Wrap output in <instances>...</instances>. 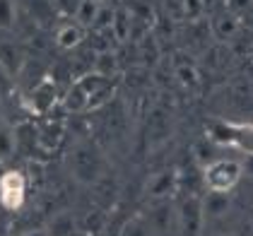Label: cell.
I'll list each match as a JSON object with an SVG mask.
<instances>
[{
	"label": "cell",
	"instance_id": "e0dca14e",
	"mask_svg": "<svg viewBox=\"0 0 253 236\" xmlns=\"http://www.w3.org/2000/svg\"><path fill=\"white\" fill-rule=\"evenodd\" d=\"M176 78H178V82H181L183 87H188V89H193V87L200 84L198 70H195L193 65H178V68H176Z\"/></svg>",
	"mask_w": 253,
	"mask_h": 236
},
{
	"label": "cell",
	"instance_id": "ffe728a7",
	"mask_svg": "<svg viewBox=\"0 0 253 236\" xmlns=\"http://www.w3.org/2000/svg\"><path fill=\"white\" fill-rule=\"evenodd\" d=\"M7 150H10V135L7 133H0V152L5 155Z\"/></svg>",
	"mask_w": 253,
	"mask_h": 236
},
{
	"label": "cell",
	"instance_id": "44dd1931",
	"mask_svg": "<svg viewBox=\"0 0 253 236\" xmlns=\"http://www.w3.org/2000/svg\"><path fill=\"white\" fill-rule=\"evenodd\" d=\"M24 236H46L43 232H29V234H24Z\"/></svg>",
	"mask_w": 253,
	"mask_h": 236
},
{
	"label": "cell",
	"instance_id": "7c38bea8",
	"mask_svg": "<svg viewBox=\"0 0 253 236\" xmlns=\"http://www.w3.org/2000/svg\"><path fill=\"white\" fill-rule=\"evenodd\" d=\"M203 207H205V217H222L229 210V193H212L208 191V196L203 197Z\"/></svg>",
	"mask_w": 253,
	"mask_h": 236
},
{
	"label": "cell",
	"instance_id": "5b68a950",
	"mask_svg": "<svg viewBox=\"0 0 253 236\" xmlns=\"http://www.w3.org/2000/svg\"><path fill=\"white\" fill-rule=\"evenodd\" d=\"M56 101H58V92H56L53 79L43 78L39 84L32 89V94H29V109H32L37 116H46V114L56 106Z\"/></svg>",
	"mask_w": 253,
	"mask_h": 236
},
{
	"label": "cell",
	"instance_id": "52a82bcc",
	"mask_svg": "<svg viewBox=\"0 0 253 236\" xmlns=\"http://www.w3.org/2000/svg\"><path fill=\"white\" fill-rule=\"evenodd\" d=\"M176 186H178V174H176V169H164V171H159V174H155V176L150 178L147 193L155 197V200H162V197L171 196L176 191Z\"/></svg>",
	"mask_w": 253,
	"mask_h": 236
},
{
	"label": "cell",
	"instance_id": "3957f363",
	"mask_svg": "<svg viewBox=\"0 0 253 236\" xmlns=\"http://www.w3.org/2000/svg\"><path fill=\"white\" fill-rule=\"evenodd\" d=\"M27 200V178L22 171H5L0 176V205L10 212L20 210Z\"/></svg>",
	"mask_w": 253,
	"mask_h": 236
},
{
	"label": "cell",
	"instance_id": "4fadbf2b",
	"mask_svg": "<svg viewBox=\"0 0 253 236\" xmlns=\"http://www.w3.org/2000/svg\"><path fill=\"white\" fill-rule=\"evenodd\" d=\"M239 29H241V22H239L236 15H219L212 22V32L219 39H232Z\"/></svg>",
	"mask_w": 253,
	"mask_h": 236
},
{
	"label": "cell",
	"instance_id": "6da1fadb",
	"mask_svg": "<svg viewBox=\"0 0 253 236\" xmlns=\"http://www.w3.org/2000/svg\"><path fill=\"white\" fill-rule=\"evenodd\" d=\"M210 140L222 147H234L244 155L253 157V123H232L214 120L210 125Z\"/></svg>",
	"mask_w": 253,
	"mask_h": 236
},
{
	"label": "cell",
	"instance_id": "ac0fdd59",
	"mask_svg": "<svg viewBox=\"0 0 253 236\" xmlns=\"http://www.w3.org/2000/svg\"><path fill=\"white\" fill-rule=\"evenodd\" d=\"M111 29L116 32L118 39H128V29H130V17L126 10L121 12H114V22H111Z\"/></svg>",
	"mask_w": 253,
	"mask_h": 236
},
{
	"label": "cell",
	"instance_id": "7a4b0ae2",
	"mask_svg": "<svg viewBox=\"0 0 253 236\" xmlns=\"http://www.w3.org/2000/svg\"><path fill=\"white\" fill-rule=\"evenodd\" d=\"M244 174V166L229 157H219L212 159L205 171H203V181H205V188L212 191V193H229L234 191V186L241 181Z\"/></svg>",
	"mask_w": 253,
	"mask_h": 236
},
{
	"label": "cell",
	"instance_id": "9c48e42d",
	"mask_svg": "<svg viewBox=\"0 0 253 236\" xmlns=\"http://www.w3.org/2000/svg\"><path fill=\"white\" fill-rule=\"evenodd\" d=\"M80 41H82V27H80L78 22H70V24L58 27V32H56V46L58 48L70 51V48L80 46Z\"/></svg>",
	"mask_w": 253,
	"mask_h": 236
},
{
	"label": "cell",
	"instance_id": "2e32d148",
	"mask_svg": "<svg viewBox=\"0 0 253 236\" xmlns=\"http://www.w3.org/2000/svg\"><path fill=\"white\" fill-rule=\"evenodd\" d=\"M94 73L101 75V78H111L116 73V58H114V53H101L94 60Z\"/></svg>",
	"mask_w": 253,
	"mask_h": 236
},
{
	"label": "cell",
	"instance_id": "8992f818",
	"mask_svg": "<svg viewBox=\"0 0 253 236\" xmlns=\"http://www.w3.org/2000/svg\"><path fill=\"white\" fill-rule=\"evenodd\" d=\"M73 169L80 181H94L99 176V157L89 147H78L73 155Z\"/></svg>",
	"mask_w": 253,
	"mask_h": 236
},
{
	"label": "cell",
	"instance_id": "ba28073f",
	"mask_svg": "<svg viewBox=\"0 0 253 236\" xmlns=\"http://www.w3.org/2000/svg\"><path fill=\"white\" fill-rule=\"evenodd\" d=\"M99 12H101V2L99 0H78V5H75V22L82 29L84 27L89 29V27H94Z\"/></svg>",
	"mask_w": 253,
	"mask_h": 236
},
{
	"label": "cell",
	"instance_id": "9a60e30c",
	"mask_svg": "<svg viewBox=\"0 0 253 236\" xmlns=\"http://www.w3.org/2000/svg\"><path fill=\"white\" fill-rule=\"evenodd\" d=\"M121 236H150V229H147L145 217H142V215H133L128 222H126V227H123Z\"/></svg>",
	"mask_w": 253,
	"mask_h": 236
},
{
	"label": "cell",
	"instance_id": "d6986e66",
	"mask_svg": "<svg viewBox=\"0 0 253 236\" xmlns=\"http://www.w3.org/2000/svg\"><path fill=\"white\" fill-rule=\"evenodd\" d=\"M251 2H253V0H229V2H227V7H229L234 15H236V12L249 10V7H251Z\"/></svg>",
	"mask_w": 253,
	"mask_h": 236
},
{
	"label": "cell",
	"instance_id": "5bb4252c",
	"mask_svg": "<svg viewBox=\"0 0 253 236\" xmlns=\"http://www.w3.org/2000/svg\"><path fill=\"white\" fill-rule=\"evenodd\" d=\"M17 22V7L15 0H0V32L12 29Z\"/></svg>",
	"mask_w": 253,
	"mask_h": 236
},
{
	"label": "cell",
	"instance_id": "277c9868",
	"mask_svg": "<svg viewBox=\"0 0 253 236\" xmlns=\"http://www.w3.org/2000/svg\"><path fill=\"white\" fill-rule=\"evenodd\" d=\"M181 232L183 236H200L203 232V222H205V207H203V197L200 196H188L181 202Z\"/></svg>",
	"mask_w": 253,
	"mask_h": 236
},
{
	"label": "cell",
	"instance_id": "30bf717a",
	"mask_svg": "<svg viewBox=\"0 0 253 236\" xmlns=\"http://www.w3.org/2000/svg\"><path fill=\"white\" fill-rule=\"evenodd\" d=\"M0 68L7 70L10 75H15L22 68V51L15 43H10V41L0 43Z\"/></svg>",
	"mask_w": 253,
	"mask_h": 236
},
{
	"label": "cell",
	"instance_id": "8fae6325",
	"mask_svg": "<svg viewBox=\"0 0 253 236\" xmlns=\"http://www.w3.org/2000/svg\"><path fill=\"white\" fill-rule=\"evenodd\" d=\"M63 104H65V109H68L70 114H78V111L89 109L92 99H89V94L80 87V82H75V84L68 89V94H65V99H63Z\"/></svg>",
	"mask_w": 253,
	"mask_h": 236
}]
</instances>
